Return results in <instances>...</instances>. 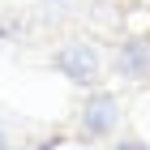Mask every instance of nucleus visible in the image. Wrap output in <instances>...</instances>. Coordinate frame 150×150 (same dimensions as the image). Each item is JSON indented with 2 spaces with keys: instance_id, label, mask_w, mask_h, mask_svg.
<instances>
[{
  "instance_id": "f257e3e1",
  "label": "nucleus",
  "mask_w": 150,
  "mask_h": 150,
  "mask_svg": "<svg viewBox=\"0 0 150 150\" xmlns=\"http://www.w3.org/2000/svg\"><path fill=\"white\" fill-rule=\"evenodd\" d=\"M56 69H64L73 81H90L94 69H99V60H94L90 43H69V47L56 52Z\"/></svg>"
},
{
  "instance_id": "f03ea898",
  "label": "nucleus",
  "mask_w": 150,
  "mask_h": 150,
  "mask_svg": "<svg viewBox=\"0 0 150 150\" xmlns=\"http://www.w3.org/2000/svg\"><path fill=\"white\" fill-rule=\"evenodd\" d=\"M81 125H86V133H103V129H112V125H116V99H112V94H94L90 103H86Z\"/></svg>"
},
{
  "instance_id": "7ed1b4c3",
  "label": "nucleus",
  "mask_w": 150,
  "mask_h": 150,
  "mask_svg": "<svg viewBox=\"0 0 150 150\" xmlns=\"http://www.w3.org/2000/svg\"><path fill=\"white\" fill-rule=\"evenodd\" d=\"M120 150H146V146H142V142H125Z\"/></svg>"
},
{
  "instance_id": "20e7f679",
  "label": "nucleus",
  "mask_w": 150,
  "mask_h": 150,
  "mask_svg": "<svg viewBox=\"0 0 150 150\" xmlns=\"http://www.w3.org/2000/svg\"><path fill=\"white\" fill-rule=\"evenodd\" d=\"M0 150H4V133H0Z\"/></svg>"
}]
</instances>
